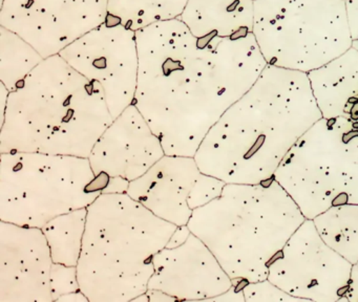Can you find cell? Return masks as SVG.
<instances>
[{
  "label": "cell",
  "mask_w": 358,
  "mask_h": 302,
  "mask_svg": "<svg viewBox=\"0 0 358 302\" xmlns=\"http://www.w3.org/2000/svg\"><path fill=\"white\" fill-rule=\"evenodd\" d=\"M188 0H108L106 22L134 31L179 18Z\"/></svg>",
  "instance_id": "18"
},
{
  "label": "cell",
  "mask_w": 358,
  "mask_h": 302,
  "mask_svg": "<svg viewBox=\"0 0 358 302\" xmlns=\"http://www.w3.org/2000/svg\"><path fill=\"white\" fill-rule=\"evenodd\" d=\"M135 301H176V300L162 292L148 289L145 294L138 297Z\"/></svg>",
  "instance_id": "26"
},
{
  "label": "cell",
  "mask_w": 358,
  "mask_h": 302,
  "mask_svg": "<svg viewBox=\"0 0 358 302\" xmlns=\"http://www.w3.org/2000/svg\"><path fill=\"white\" fill-rule=\"evenodd\" d=\"M165 155L159 136L135 105L127 107L106 128L90 154L96 175L133 182Z\"/></svg>",
  "instance_id": "15"
},
{
  "label": "cell",
  "mask_w": 358,
  "mask_h": 302,
  "mask_svg": "<svg viewBox=\"0 0 358 302\" xmlns=\"http://www.w3.org/2000/svg\"><path fill=\"white\" fill-rule=\"evenodd\" d=\"M108 0H1L0 27L24 38L43 58L99 27Z\"/></svg>",
  "instance_id": "11"
},
{
  "label": "cell",
  "mask_w": 358,
  "mask_h": 302,
  "mask_svg": "<svg viewBox=\"0 0 358 302\" xmlns=\"http://www.w3.org/2000/svg\"><path fill=\"white\" fill-rule=\"evenodd\" d=\"M305 220L272 178L226 184L219 196L194 210L187 226L232 280L255 282L267 279L272 259Z\"/></svg>",
  "instance_id": "5"
},
{
  "label": "cell",
  "mask_w": 358,
  "mask_h": 302,
  "mask_svg": "<svg viewBox=\"0 0 358 302\" xmlns=\"http://www.w3.org/2000/svg\"><path fill=\"white\" fill-rule=\"evenodd\" d=\"M38 50L24 38L0 27V80L10 92L43 61Z\"/></svg>",
  "instance_id": "21"
},
{
  "label": "cell",
  "mask_w": 358,
  "mask_h": 302,
  "mask_svg": "<svg viewBox=\"0 0 358 302\" xmlns=\"http://www.w3.org/2000/svg\"><path fill=\"white\" fill-rule=\"evenodd\" d=\"M57 301H68V302H90L89 298L83 293V291L73 292V293L66 294L62 295V297L58 298Z\"/></svg>",
  "instance_id": "27"
},
{
  "label": "cell",
  "mask_w": 358,
  "mask_h": 302,
  "mask_svg": "<svg viewBox=\"0 0 358 302\" xmlns=\"http://www.w3.org/2000/svg\"><path fill=\"white\" fill-rule=\"evenodd\" d=\"M113 121L101 90L54 55L9 92L0 153L89 157Z\"/></svg>",
  "instance_id": "3"
},
{
  "label": "cell",
  "mask_w": 358,
  "mask_h": 302,
  "mask_svg": "<svg viewBox=\"0 0 358 302\" xmlns=\"http://www.w3.org/2000/svg\"><path fill=\"white\" fill-rule=\"evenodd\" d=\"M87 208L54 218L43 226L54 264L77 266L83 249Z\"/></svg>",
  "instance_id": "20"
},
{
  "label": "cell",
  "mask_w": 358,
  "mask_h": 302,
  "mask_svg": "<svg viewBox=\"0 0 358 302\" xmlns=\"http://www.w3.org/2000/svg\"><path fill=\"white\" fill-rule=\"evenodd\" d=\"M134 104L166 155L194 157L220 117L259 79L267 61L253 33L196 37L180 18L136 31Z\"/></svg>",
  "instance_id": "1"
},
{
  "label": "cell",
  "mask_w": 358,
  "mask_h": 302,
  "mask_svg": "<svg viewBox=\"0 0 358 302\" xmlns=\"http://www.w3.org/2000/svg\"><path fill=\"white\" fill-rule=\"evenodd\" d=\"M273 178L308 220L358 203L357 123L318 120L293 145Z\"/></svg>",
  "instance_id": "7"
},
{
  "label": "cell",
  "mask_w": 358,
  "mask_h": 302,
  "mask_svg": "<svg viewBox=\"0 0 358 302\" xmlns=\"http://www.w3.org/2000/svg\"><path fill=\"white\" fill-rule=\"evenodd\" d=\"M0 220L43 228L87 208L110 178L96 175L89 157L41 152L0 153Z\"/></svg>",
  "instance_id": "6"
},
{
  "label": "cell",
  "mask_w": 358,
  "mask_h": 302,
  "mask_svg": "<svg viewBox=\"0 0 358 302\" xmlns=\"http://www.w3.org/2000/svg\"><path fill=\"white\" fill-rule=\"evenodd\" d=\"M352 264L329 247L313 220L293 233L272 259L268 277L301 301H341L349 287Z\"/></svg>",
  "instance_id": "9"
},
{
  "label": "cell",
  "mask_w": 358,
  "mask_h": 302,
  "mask_svg": "<svg viewBox=\"0 0 358 302\" xmlns=\"http://www.w3.org/2000/svg\"><path fill=\"white\" fill-rule=\"evenodd\" d=\"M51 249L43 229L0 222V302H51Z\"/></svg>",
  "instance_id": "14"
},
{
  "label": "cell",
  "mask_w": 358,
  "mask_h": 302,
  "mask_svg": "<svg viewBox=\"0 0 358 302\" xmlns=\"http://www.w3.org/2000/svg\"><path fill=\"white\" fill-rule=\"evenodd\" d=\"M341 301L358 302V261L352 264L349 287Z\"/></svg>",
  "instance_id": "25"
},
{
  "label": "cell",
  "mask_w": 358,
  "mask_h": 302,
  "mask_svg": "<svg viewBox=\"0 0 358 302\" xmlns=\"http://www.w3.org/2000/svg\"><path fill=\"white\" fill-rule=\"evenodd\" d=\"M59 55L101 90L114 119L134 104L139 73L136 31L104 21Z\"/></svg>",
  "instance_id": "10"
},
{
  "label": "cell",
  "mask_w": 358,
  "mask_h": 302,
  "mask_svg": "<svg viewBox=\"0 0 358 302\" xmlns=\"http://www.w3.org/2000/svg\"><path fill=\"white\" fill-rule=\"evenodd\" d=\"M322 117L307 73L268 64L209 129L194 157L203 173L225 184H259L273 178Z\"/></svg>",
  "instance_id": "2"
},
{
  "label": "cell",
  "mask_w": 358,
  "mask_h": 302,
  "mask_svg": "<svg viewBox=\"0 0 358 302\" xmlns=\"http://www.w3.org/2000/svg\"><path fill=\"white\" fill-rule=\"evenodd\" d=\"M225 182L203 173L194 157L165 154L129 182L127 194L159 218L187 226L194 210L219 196Z\"/></svg>",
  "instance_id": "12"
},
{
  "label": "cell",
  "mask_w": 358,
  "mask_h": 302,
  "mask_svg": "<svg viewBox=\"0 0 358 302\" xmlns=\"http://www.w3.org/2000/svg\"><path fill=\"white\" fill-rule=\"evenodd\" d=\"M322 117L358 123V50L351 48L307 73Z\"/></svg>",
  "instance_id": "16"
},
{
  "label": "cell",
  "mask_w": 358,
  "mask_h": 302,
  "mask_svg": "<svg viewBox=\"0 0 358 302\" xmlns=\"http://www.w3.org/2000/svg\"><path fill=\"white\" fill-rule=\"evenodd\" d=\"M345 10L351 35L352 48L358 50V0H345Z\"/></svg>",
  "instance_id": "24"
},
{
  "label": "cell",
  "mask_w": 358,
  "mask_h": 302,
  "mask_svg": "<svg viewBox=\"0 0 358 302\" xmlns=\"http://www.w3.org/2000/svg\"><path fill=\"white\" fill-rule=\"evenodd\" d=\"M52 296L54 301L66 294L80 291L77 266L54 264L51 276Z\"/></svg>",
  "instance_id": "23"
},
{
  "label": "cell",
  "mask_w": 358,
  "mask_h": 302,
  "mask_svg": "<svg viewBox=\"0 0 358 302\" xmlns=\"http://www.w3.org/2000/svg\"><path fill=\"white\" fill-rule=\"evenodd\" d=\"M244 296L245 301L248 302L301 301L299 298L282 291L269 279L247 282L244 287Z\"/></svg>",
  "instance_id": "22"
},
{
  "label": "cell",
  "mask_w": 358,
  "mask_h": 302,
  "mask_svg": "<svg viewBox=\"0 0 358 302\" xmlns=\"http://www.w3.org/2000/svg\"><path fill=\"white\" fill-rule=\"evenodd\" d=\"M154 266L148 289L175 300H213L234 285L213 252L187 226H178L155 256Z\"/></svg>",
  "instance_id": "13"
},
{
  "label": "cell",
  "mask_w": 358,
  "mask_h": 302,
  "mask_svg": "<svg viewBox=\"0 0 358 302\" xmlns=\"http://www.w3.org/2000/svg\"><path fill=\"white\" fill-rule=\"evenodd\" d=\"M253 1H255V0H253Z\"/></svg>",
  "instance_id": "28"
},
{
  "label": "cell",
  "mask_w": 358,
  "mask_h": 302,
  "mask_svg": "<svg viewBox=\"0 0 358 302\" xmlns=\"http://www.w3.org/2000/svg\"><path fill=\"white\" fill-rule=\"evenodd\" d=\"M357 126H358V123H357Z\"/></svg>",
  "instance_id": "29"
},
{
  "label": "cell",
  "mask_w": 358,
  "mask_h": 302,
  "mask_svg": "<svg viewBox=\"0 0 358 302\" xmlns=\"http://www.w3.org/2000/svg\"><path fill=\"white\" fill-rule=\"evenodd\" d=\"M178 226L127 193H102L87 207L79 285L90 302H129L148 291L155 256Z\"/></svg>",
  "instance_id": "4"
},
{
  "label": "cell",
  "mask_w": 358,
  "mask_h": 302,
  "mask_svg": "<svg viewBox=\"0 0 358 302\" xmlns=\"http://www.w3.org/2000/svg\"><path fill=\"white\" fill-rule=\"evenodd\" d=\"M196 37L252 33L253 0H188L179 17Z\"/></svg>",
  "instance_id": "17"
},
{
  "label": "cell",
  "mask_w": 358,
  "mask_h": 302,
  "mask_svg": "<svg viewBox=\"0 0 358 302\" xmlns=\"http://www.w3.org/2000/svg\"><path fill=\"white\" fill-rule=\"evenodd\" d=\"M312 220L329 247L352 264L358 261V203L330 208Z\"/></svg>",
  "instance_id": "19"
},
{
  "label": "cell",
  "mask_w": 358,
  "mask_h": 302,
  "mask_svg": "<svg viewBox=\"0 0 358 302\" xmlns=\"http://www.w3.org/2000/svg\"><path fill=\"white\" fill-rule=\"evenodd\" d=\"M253 8L269 65L308 73L352 48L345 0H255Z\"/></svg>",
  "instance_id": "8"
}]
</instances>
